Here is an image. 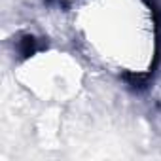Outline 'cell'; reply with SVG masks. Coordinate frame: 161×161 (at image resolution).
Masks as SVG:
<instances>
[{"instance_id": "cell-1", "label": "cell", "mask_w": 161, "mask_h": 161, "mask_svg": "<svg viewBox=\"0 0 161 161\" xmlns=\"http://www.w3.org/2000/svg\"><path fill=\"white\" fill-rule=\"evenodd\" d=\"M133 10L129 8L121 12V8H112L108 10V14L103 17L99 12L95 14V23L93 27L89 25V34H93V42L99 46V49L103 47V55L106 57V53L110 57H118L121 61V64L131 68V59L133 55V47L135 44L138 47H142V40H136V36H140L144 32V25H138L136 19L133 17Z\"/></svg>"}]
</instances>
